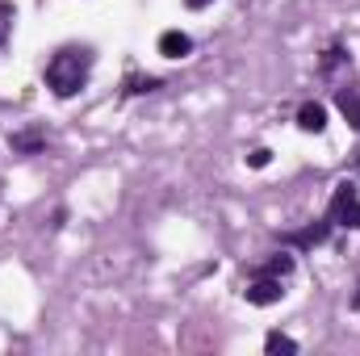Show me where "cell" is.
Returning a JSON list of instances; mask_svg holds the SVG:
<instances>
[{
    "instance_id": "1",
    "label": "cell",
    "mask_w": 360,
    "mask_h": 356,
    "mask_svg": "<svg viewBox=\"0 0 360 356\" xmlns=\"http://www.w3.org/2000/svg\"><path fill=\"white\" fill-rule=\"evenodd\" d=\"M89 72H92L89 51H59L46 63V89L55 92V96H76L89 84Z\"/></svg>"
},
{
    "instance_id": "2",
    "label": "cell",
    "mask_w": 360,
    "mask_h": 356,
    "mask_svg": "<svg viewBox=\"0 0 360 356\" xmlns=\"http://www.w3.org/2000/svg\"><path fill=\"white\" fill-rule=\"evenodd\" d=\"M331 222L335 227H348V231H360V193L356 184H335L331 193Z\"/></svg>"
},
{
    "instance_id": "3",
    "label": "cell",
    "mask_w": 360,
    "mask_h": 356,
    "mask_svg": "<svg viewBox=\"0 0 360 356\" xmlns=\"http://www.w3.org/2000/svg\"><path fill=\"white\" fill-rule=\"evenodd\" d=\"M243 293H248V302H252V306H272V302H281V293H285V289H281V276H260V281H256V285H248Z\"/></svg>"
},
{
    "instance_id": "4",
    "label": "cell",
    "mask_w": 360,
    "mask_h": 356,
    "mask_svg": "<svg viewBox=\"0 0 360 356\" xmlns=\"http://www.w3.org/2000/svg\"><path fill=\"white\" fill-rule=\"evenodd\" d=\"M297 126H302L306 134H323V130H327V109H323L319 101H306V105L297 109Z\"/></svg>"
},
{
    "instance_id": "5",
    "label": "cell",
    "mask_w": 360,
    "mask_h": 356,
    "mask_svg": "<svg viewBox=\"0 0 360 356\" xmlns=\"http://www.w3.org/2000/svg\"><path fill=\"white\" fill-rule=\"evenodd\" d=\"M188 51H193V38L188 34H180V30H164L160 34V55L164 59H184Z\"/></svg>"
},
{
    "instance_id": "6",
    "label": "cell",
    "mask_w": 360,
    "mask_h": 356,
    "mask_svg": "<svg viewBox=\"0 0 360 356\" xmlns=\"http://www.w3.org/2000/svg\"><path fill=\"white\" fill-rule=\"evenodd\" d=\"M335 105H340V113L348 117V126L360 130V96H356V89H340L335 92Z\"/></svg>"
},
{
    "instance_id": "7",
    "label": "cell",
    "mask_w": 360,
    "mask_h": 356,
    "mask_svg": "<svg viewBox=\"0 0 360 356\" xmlns=\"http://www.w3.org/2000/svg\"><path fill=\"white\" fill-rule=\"evenodd\" d=\"M42 143H46V139H42L38 130H21V134H13V139H8V147H13V151H21V155L42 151Z\"/></svg>"
},
{
    "instance_id": "8",
    "label": "cell",
    "mask_w": 360,
    "mask_h": 356,
    "mask_svg": "<svg viewBox=\"0 0 360 356\" xmlns=\"http://www.w3.org/2000/svg\"><path fill=\"white\" fill-rule=\"evenodd\" d=\"M331 235V218L327 222H314V227H306L302 235H289V243H302V248H314V243H323Z\"/></svg>"
},
{
    "instance_id": "9",
    "label": "cell",
    "mask_w": 360,
    "mask_h": 356,
    "mask_svg": "<svg viewBox=\"0 0 360 356\" xmlns=\"http://www.w3.org/2000/svg\"><path fill=\"white\" fill-rule=\"evenodd\" d=\"M293 272V256H272L269 265L260 268V276H289Z\"/></svg>"
},
{
    "instance_id": "10",
    "label": "cell",
    "mask_w": 360,
    "mask_h": 356,
    "mask_svg": "<svg viewBox=\"0 0 360 356\" xmlns=\"http://www.w3.org/2000/svg\"><path fill=\"white\" fill-rule=\"evenodd\" d=\"M264 348H269V352H285V356H293V352H297V344H293L289 336H281V331H269Z\"/></svg>"
},
{
    "instance_id": "11",
    "label": "cell",
    "mask_w": 360,
    "mask_h": 356,
    "mask_svg": "<svg viewBox=\"0 0 360 356\" xmlns=\"http://www.w3.org/2000/svg\"><path fill=\"white\" fill-rule=\"evenodd\" d=\"M269 160H272L269 147H256V151L248 155V168H269Z\"/></svg>"
},
{
    "instance_id": "12",
    "label": "cell",
    "mask_w": 360,
    "mask_h": 356,
    "mask_svg": "<svg viewBox=\"0 0 360 356\" xmlns=\"http://www.w3.org/2000/svg\"><path fill=\"white\" fill-rule=\"evenodd\" d=\"M151 89H160L155 76H147V80H130V92H151Z\"/></svg>"
},
{
    "instance_id": "13",
    "label": "cell",
    "mask_w": 360,
    "mask_h": 356,
    "mask_svg": "<svg viewBox=\"0 0 360 356\" xmlns=\"http://www.w3.org/2000/svg\"><path fill=\"white\" fill-rule=\"evenodd\" d=\"M188 8H205V4H214V0H184Z\"/></svg>"
},
{
    "instance_id": "14",
    "label": "cell",
    "mask_w": 360,
    "mask_h": 356,
    "mask_svg": "<svg viewBox=\"0 0 360 356\" xmlns=\"http://www.w3.org/2000/svg\"><path fill=\"white\" fill-rule=\"evenodd\" d=\"M352 306H356V310H360V289H356V298H352Z\"/></svg>"
},
{
    "instance_id": "15",
    "label": "cell",
    "mask_w": 360,
    "mask_h": 356,
    "mask_svg": "<svg viewBox=\"0 0 360 356\" xmlns=\"http://www.w3.org/2000/svg\"><path fill=\"white\" fill-rule=\"evenodd\" d=\"M356 164H360V151H356Z\"/></svg>"
},
{
    "instance_id": "16",
    "label": "cell",
    "mask_w": 360,
    "mask_h": 356,
    "mask_svg": "<svg viewBox=\"0 0 360 356\" xmlns=\"http://www.w3.org/2000/svg\"><path fill=\"white\" fill-rule=\"evenodd\" d=\"M0 42H4V34H0Z\"/></svg>"
}]
</instances>
